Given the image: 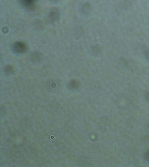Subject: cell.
<instances>
[{
  "instance_id": "2",
  "label": "cell",
  "mask_w": 149,
  "mask_h": 167,
  "mask_svg": "<svg viewBox=\"0 0 149 167\" xmlns=\"http://www.w3.org/2000/svg\"><path fill=\"white\" fill-rule=\"evenodd\" d=\"M146 57L147 58V59L149 60V50L147 51L146 52Z\"/></svg>"
},
{
  "instance_id": "1",
  "label": "cell",
  "mask_w": 149,
  "mask_h": 167,
  "mask_svg": "<svg viewBox=\"0 0 149 167\" xmlns=\"http://www.w3.org/2000/svg\"><path fill=\"white\" fill-rule=\"evenodd\" d=\"M14 51L18 53H23L27 49L26 45L23 42H18L15 43L13 46Z\"/></svg>"
}]
</instances>
